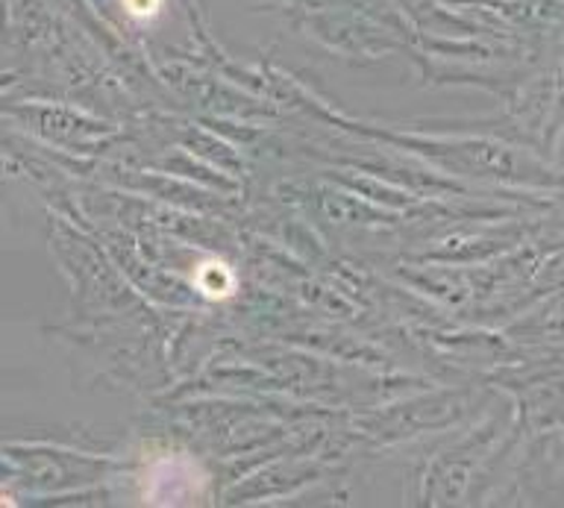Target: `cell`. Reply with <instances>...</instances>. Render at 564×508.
Here are the masks:
<instances>
[{"instance_id": "3", "label": "cell", "mask_w": 564, "mask_h": 508, "mask_svg": "<svg viewBox=\"0 0 564 508\" xmlns=\"http://www.w3.org/2000/svg\"><path fill=\"white\" fill-rule=\"evenodd\" d=\"M123 9H127V15L139 18V21H150L153 15H159L162 0H123Z\"/></svg>"}, {"instance_id": "2", "label": "cell", "mask_w": 564, "mask_h": 508, "mask_svg": "<svg viewBox=\"0 0 564 508\" xmlns=\"http://www.w3.org/2000/svg\"><path fill=\"white\" fill-rule=\"evenodd\" d=\"M192 282L194 289L209 300H227L236 294V273H232V268H229L224 259H215V256L203 259V262L194 268Z\"/></svg>"}, {"instance_id": "1", "label": "cell", "mask_w": 564, "mask_h": 508, "mask_svg": "<svg viewBox=\"0 0 564 508\" xmlns=\"http://www.w3.org/2000/svg\"><path fill=\"white\" fill-rule=\"evenodd\" d=\"M209 488V476L200 465L183 453H167L144 471L141 497L150 506H188L197 502Z\"/></svg>"}]
</instances>
